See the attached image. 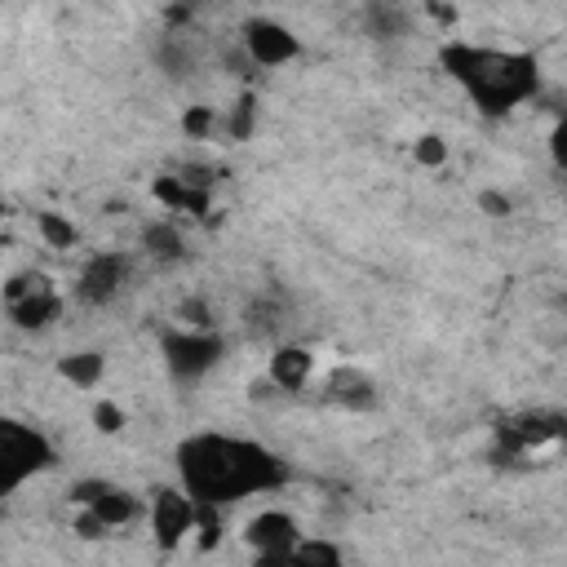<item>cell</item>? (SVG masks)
Segmentation results:
<instances>
[{"label": "cell", "mask_w": 567, "mask_h": 567, "mask_svg": "<svg viewBox=\"0 0 567 567\" xmlns=\"http://www.w3.org/2000/svg\"><path fill=\"white\" fill-rule=\"evenodd\" d=\"M173 465H177V483L199 505H217V509L288 483V465L279 461V452H270L257 439H239L221 430L186 434L173 447Z\"/></svg>", "instance_id": "6da1fadb"}, {"label": "cell", "mask_w": 567, "mask_h": 567, "mask_svg": "<svg viewBox=\"0 0 567 567\" xmlns=\"http://www.w3.org/2000/svg\"><path fill=\"white\" fill-rule=\"evenodd\" d=\"M443 71L465 89V97L478 106V115H509L540 89V66L532 53L518 49H492V44H465L447 40L439 49Z\"/></svg>", "instance_id": "7a4b0ae2"}, {"label": "cell", "mask_w": 567, "mask_h": 567, "mask_svg": "<svg viewBox=\"0 0 567 567\" xmlns=\"http://www.w3.org/2000/svg\"><path fill=\"white\" fill-rule=\"evenodd\" d=\"M53 465H58L53 439L40 425L0 412V496H18L31 478L49 474Z\"/></svg>", "instance_id": "3957f363"}, {"label": "cell", "mask_w": 567, "mask_h": 567, "mask_svg": "<svg viewBox=\"0 0 567 567\" xmlns=\"http://www.w3.org/2000/svg\"><path fill=\"white\" fill-rule=\"evenodd\" d=\"M159 354H164V368H168L173 381L195 385L226 359V337L217 328H182V323H173L159 337Z\"/></svg>", "instance_id": "277c9868"}, {"label": "cell", "mask_w": 567, "mask_h": 567, "mask_svg": "<svg viewBox=\"0 0 567 567\" xmlns=\"http://www.w3.org/2000/svg\"><path fill=\"white\" fill-rule=\"evenodd\" d=\"M71 501L80 505V536H102L111 527H128L142 514V496L111 478H80L71 487Z\"/></svg>", "instance_id": "5b68a950"}, {"label": "cell", "mask_w": 567, "mask_h": 567, "mask_svg": "<svg viewBox=\"0 0 567 567\" xmlns=\"http://www.w3.org/2000/svg\"><path fill=\"white\" fill-rule=\"evenodd\" d=\"M195 514H199V505L182 483H164V487H155L146 496V523H151V536H155V545L164 554L177 549L182 540H190Z\"/></svg>", "instance_id": "8992f818"}, {"label": "cell", "mask_w": 567, "mask_h": 567, "mask_svg": "<svg viewBox=\"0 0 567 567\" xmlns=\"http://www.w3.org/2000/svg\"><path fill=\"white\" fill-rule=\"evenodd\" d=\"M239 49H244V58L252 66L275 71V66H288V62L301 58V35L288 22H279V18L252 13V18L239 22Z\"/></svg>", "instance_id": "52a82bcc"}, {"label": "cell", "mask_w": 567, "mask_h": 567, "mask_svg": "<svg viewBox=\"0 0 567 567\" xmlns=\"http://www.w3.org/2000/svg\"><path fill=\"white\" fill-rule=\"evenodd\" d=\"M297 536H301V523L288 509H275V505L270 509H257L244 523V545H248V554L257 563H284L292 554Z\"/></svg>", "instance_id": "ba28073f"}, {"label": "cell", "mask_w": 567, "mask_h": 567, "mask_svg": "<svg viewBox=\"0 0 567 567\" xmlns=\"http://www.w3.org/2000/svg\"><path fill=\"white\" fill-rule=\"evenodd\" d=\"M128 288V257L124 252H93L75 275V301L80 306H111Z\"/></svg>", "instance_id": "9c48e42d"}, {"label": "cell", "mask_w": 567, "mask_h": 567, "mask_svg": "<svg viewBox=\"0 0 567 567\" xmlns=\"http://www.w3.org/2000/svg\"><path fill=\"white\" fill-rule=\"evenodd\" d=\"M151 195L164 213H186V217H208L213 213V182L195 168H177V173H159L151 182Z\"/></svg>", "instance_id": "30bf717a"}, {"label": "cell", "mask_w": 567, "mask_h": 567, "mask_svg": "<svg viewBox=\"0 0 567 567\" xmlns=\"http://www.w3.org/2000/svg\"><path fill=\"white\" fill-rule=\"evenodd\" d=\"M563 434V416L558 412H527L518 421H505L496 430L501 439V456H527V452H540V447H554Z\"/></svg>", "instance_id": "8fae6325"}, {"label": "cell", "mask_w": 567, "mask_h": 567, "mask_svg": "<svg viewBox=\"0 0 567 567\" xmlns=\"http://www.w3.org/2000/svg\"><path fill=\"white\" fill-rule=\"evenodd\" d=\"M266 381L279 394H301L315 381V350L301 341H279L266 359Z\"/></svg>", "instance_id": "7c38bea8"}, {"label": "cell", "mask_w": 567, "mask_h": 567, "mask_svg": "<svg viewBox=\"0 0 567 567\" xmlns=\"http://www.w3.org/2000/svg\"><path fill=\"white\" fill-rule=\"evenodd\" d=\"M62 306H66L62 292L53 284H44V288H35V292H27L18 301H4V315H9V323L18 332H49L62 319Z\"/></svg>", "instance_id": "4fadbf2b"}, {"label": "cell", "mask_w": 567, "mask_h": 567, "mask_svg": "<svg viewBox=\"0 0 567 567\" xmlns=\"http://www.w3.org/2000/svg\"><path fill=\"white\" fill-rule=\"evenodd\" d=\"M323 399H332L337 408H346V412H372L377 408V381L368 377V372H359V368H332L328 372V381H323Z\"/></svg>", "instance_id": "5bb4252c"}, {"label": "cell", "mask_w": 567, "mask_h": 567, "mask_svg": "<svg viewBox=\"0 0 567 567\" xmlns=\"http://www.w3.org/2000/svg\"><path fill=\"white\" fill-rule=\"evenodd\" d=\"M186 230L177 226V217H159L142 226V257H151L155 266H177L186 261Z\"/></svg>", "instance_id": "9a60e30c"}, {"label": "cell", "mask_w": 567, "mask_h": 567, "mask_svg": "<svg viewBox=\"0 0 567 567\" xmlns=\"http://www.w3.org/2000/svg\"><path fill=\"white\" fill-rule=\"evenodd\" d=\"M58 377L71 381L75 390H97L106 377V354L102 350H71L58 359Z\"/></svg>", "instance_id": "2e32d148"}, {"label": "cell", "mask_w": 567, "mask_h": 567, "mask_svg": "<svg viewBox=\"0 0 567 567\" xmlns=\"http://www.w3.org/2000/svg\"><path fill=\"white\" fill-rule=\"evenodd\" d=\"M288 558H292V563H310V567H341V563H346V549H341L337 540H328V536H306V532H301Z\"/></svg>", "instance_id": "e0dca14e"}, {"label": "cell", "mask_w": 567, "mask_h": 567, "mask_svg": "<svg viewBox=\"0 0 567 567\" xmlns=\"http://www.w3.org/2000/svg\"><path fill=\"white\" fill-rule=\"evenodd\" d=\"M35 230H40L44 248H58V252H66V248H75V244H80V226H75L71 217L53 213V208L35 213Z\"/></svg>", "instance_id": "ac0fdd59"}, {"label": "cell", "mask_w": 567, "mask_h": 567, "mask_svg": "<svg viewBox=\"0 0 567 567\" xmlns=\"http://www.w3.org/2000/svg\"><path fill=\"white\" fill-rule=\"evenodd\" d=\"M221 128H226V137H230V142H248V137L257 133V97H252V93L235 97V106L226 111Z\"/></svg>", "instance_id": "d6986e66"}, {"label": "cell", "mask_w": 567, "mask_h": 567, "mask_svg": "<svg viewBox=\"0 0 567 567\" xmlns=\"http://www.w3.org/2000/svg\"><path fill=\"white\" fill-rule=\"evenodd\" d=\"M177 128L190 137V142H208L217 128H221V115L213 111V106H204V102H195V106H186L182 115H177Z\"/></svg>", "instance_id": "ffe728a7"}, {"label": "cell", "mask_w": 567, "mask_h": 567, "mask_svg": "<svg viewBox=\"0 0 567 567\" xmlns=\"http://www.w3.org/2000/svg\"><path fill=\"white\" fill-rule=\"evenodd\" d=\"M368 31H372L377 40L403 35V31H408V18H403V9H399V4H377V9L368 13Z\"/></svg>", "instance_id": "44dd1931"}, {"label": "cell", "mask_w": 567, "mask_h": 567, "mask_svg": "<svg viewBox=\"0 0 567 567\" xmlns=\"http://www.w3.org/2000/svg\"><path fill=\"white\" fill-rule=\"evenodd\" d=\"M44 284H53L44 270H13V275L0 284V301H18V297H27V292H35V288H44Z\"/></svg>", "instance_id": "7402d4cb"}, {"label": "cell", "mask_w": 567, "mask_h": 567, "mask_svg": "<svg viewBox=\"0 0 567 567\" xmlns=\"http://www.w3.org/2000/svg\"><path fill=\"white\" fill-rule=\"evenodd\" d=\"M412 159L425 164V168H443V164H447V142H443L439 133H421V137L412 142Z\"/></svg>", "instance_id": "603a6c76"}, {"label": "cell", "mask_w": 567, "mask_h": 567, "mask_svg": "<svg viewBox=\"0 0 567 567\" xmlns=\"http://www.w3.org/2000/svg\"><path fill=\"white\" fill-rule=\"evenodd\" d=\"M124 425H128V416H124V408L115 399H97L93 403V430L97 434H120Z\"/></svg>", "instance_id": "cb8c5ba5"}, {"label": "cell", "mask_w": 567, "mask_h": 567, "mask_svg": "<svg viewBox=\"0 0 567 567\" xmlns=\"http://www.w3.org/2000/svg\"><path fill=\"white\" fill-rule=\"evenodd\" d=\"M177 323H182V328H213V310H208L199 297H190V301L177 306Z\"/></svg>", "instance_id": "d4e9b609"}, {"label": "cell", "mask_w": 567, "mask_h": 567, "mask_svg": "<svg viewBox=\"0 0 567 567\" xmlns=\"http://www.w3.org/2000/svg\"><path fill=\"white\" fill-rule=\"evenodd\" d=\"M478 208H483L487 217H509V213H514V199H509L505 190H492V186H487V190H478Z\"/></svg>", "instance_id": "484cf974"}, {"label": "cell", "mask_w": 567, "mask_h": 567, "mask_svg": "<svg viewBox=\"0 0 567 567\" xmlns=\"http://www.w3.org/2000/svg\"><path fill=\"white\" fill-rule=\"evenodd\" d=\"M563 137H567V124H563V120H554V128H549V155H554V168H558V173L567 168V155H563Z\"/></svg>", "instance_id": "4316f807"}, {"label": "cell", "mask_w": 567, "mask_h": 567, "mask_svg": "<svg viewBox=\"0 0 567 567\" xmlns=\"http://www.w3.org/2000/svg\"><path fill=\"white\" fill-rule=\"evenodd\" d=\"M4 217H9V199H4V190H0V226H4Z\"/></svg>", "instance_id": "83f0119b"}, {"label": "cell", "mask_w": 567, "mask_h": 567, "mask_svg": "<svg viewBox=\"0 0 567 567\" xmlns=\"http://www.w3.org/2000/svg\"><path fill=\"white\" fill-rule=\"evenodd\" d=\"M190 4H208V0H190Z\"/></svg>", "instance_id": "f1b7e54d"}]
</instances>
